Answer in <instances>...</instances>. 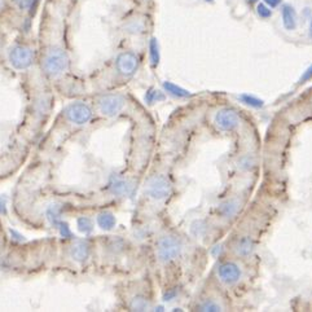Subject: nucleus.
<instances>
[{"mask_svg":"<svg viewBox=\"0 0 312 312\" xmlns=\"http://www.w3.org/2000/svg\"><path fill=\"white\" fill-rule=\"evenodd\" d=\"M196 311H210V312L223 311V306H222L218 301L214 300V298H205V300L201 301L200 303H197Z\"/></svg>","mask_w":312,"mask_h":312,"instance_id":"13","label":"nucleus"},{"mask_svg":"<svg viewBox=\"0 0 312 312\" xmlns=\"http://www.w3.org/2000/svg\"><path fill=\"white\" fill-rule=\"evenodd\" d=\"M255 244L254 240L250 236H242L241 239L237 240L235 245V253L241 258H248L254 253Z\"/></svg>","mask_w":312,"mask_h":312,"instance_id":"9","label":"nucleus"},{"mask_svg":"<svg viewBox=\"0 0 312 312\" xmlns=\"http://www.w3.org/2000/svg\"><path fill=\"white\" fill-rule=\"evenodd\" d=\"M124 100L122 99V96L119 95H110L104 96L99 101L100 110L105 115H113L121 110L122 105H123Z\"/></svg>","mask_w":312,"mask_h":312,"instance_id":"8","label":"nucleus"},{"mask_svg":"<svg viewBox=\"0 0 312 312\" xmlns=\"http://www.w3.org/2000/svg\"><path fill=\"white\" fill-rule=\"evenodd\" d=\"M167 92H171L172 95L178 96V97H188L189 92L187 89H183L182 87H178L174 83H166L165 84Z\"/></svg>","mask_w":312,"mask_h":312,"instance_id":"15","label":"nucleus"},{"mask_svg":"<svg viewBox=\"0 0 312 312\" xmlns=\"http://www.w3.org/2000/svg\"><path fill=\"white\" fill-rule=\"evenodd\" d=\"M214 123L224 132H233L240 127L241 118L237 110L232 108H222L219 109L214 115Z\"/></svg>","mask_w":312,"mask_h":312,"instance_id":"2","label":"nucleus"},{"mask_svg":"<svg viewBox=\"0 0 312 312\" xmlns=\"http://www.w3.org/2000/svg\"><path fill=\"white\" fill-rule=\"evenodd\" d=\"M257 12H258L259 17H262V18H270V17L272 16V10L263 3L258 4V6H257Z\"/></svg>","mask_w":312,"mask_h":312,"instance_id":"17","label":"nucleus"},{"mask_svg":"<svg viewBox=\"0 0 312 312\" xmlns=\"http://www.w3.org/2000/svg\"><path fill=\"white\" fill-rule=\"evenodd\" d=\"M240 205L237 201L228 200L219 206V213L223 218H233L237 214Z\"/></svg>","mask_w":312,"mask_h":312,"instance_id":"12","label":"nucleus"},{"mask_svg":"<svg viewBox=\"0 0 312 312\" xmlns=\"http://www.w3.org/2000/svg\"><path fill=\"white\" fill-rule=\"evenodd\" d=\"M150 57H152L153 65L158 64L159 52H158V43H157L156 39H152V40H150Z\"/></svg>","mask_w":312,"mask_h":312,"instance_id":"16","label":"nucleus"},{"mask_svg":"<svg viewBox=\"0 0 312 312\" xmlns=\"http://www.w3.org/2000/svg\"><path fill=\"white\" fill-rule=\"evenodd\" d=\"M205 1H213V0H205Z\"/></svg>","mask_w":312,"mask_h":312,"instance_id":"22","label":"nucleus"},{"mask_svg":"<svg viewBox=\"0 0 312 312\" xmlns=\"http://www.w3.org/2000/svg\"><path fill=\"white\" fill-rule=\"evenodd\" d=\"M183 241L175 235L161 236L157 241V258L162 263H172L182 255Z\"/></svg>","mask_w":312,"mask_h":312,"instance_id":"1","label":"nucleus"},{"mask_svg":"<svg viewBox=\"0 0 312 312\" xmlns=\"http://www.w3.org/2000/svg\"><path fill=\"white\" fill-rule=\"evenodd\" d=\"M240 101L242 104H245V105L250 106V108H254V109H262L265 106V101L259 97L254 95H250V93H242V95L239 96Z\"/></svg>","mask_w":312,"mask_h":312,"instance_id":"14","label":"nucleus"},{"mask_svg":"<svg viewBox=\"0 0 312 312\" xmlns=\"http://www.w3.org/2000/svg\"><path fill=\"white\" fill-rule=\"evenodd\" d=\"M139 60L137 56L132 52H124L121 53L117 58V70L118 73L124 75V77H130L136 71Z\"/></svg>","mask_w":312,"mask_h":312,"instance_id":"7","label":"nucleus"},{"mask_svg":"<svg viewBox=\"0 0 312 312\" xmlns=\"http://www.w3.org/2000/svg\"><path fill=\"white\" fill-rule=\"evenodd\" d=\"M67 115L70 117V119L73 122H77L78 124H82L84 122L88 121L91 112L86 105H82V104H73L70 108L67 109Z\"/></svg>","mask_w":312,"mask_h":312,"instance_id":"10","label":"nucleus"},{"mask_svg":"<svg viewBox=\"0 0 312 312\" xmlns=\"http://www.w3.org/2000/svg\"><path fill=\"white\" fill-rule=\"evenodd\" d=\"M283 25L287 30H296L297 27V13L293 6L284 5L283 8Z\"/></svg>","mask_w":312,"mask_h":312,"instance_id":"11","label":"nucleus"},{"mask_svg":"<svg viewBox=\"0 0 312 312\" xmlns=\"http://www.w3.org/2000/svg\"><path fill=\"white\" fill-rule=\"evenodd\" d=\"M310 36L312 38V21H311V25H310Z\"/></svg>","mask_w":312,"mask_h":312,"instance_id":"21","label":"nucleus"},{"mask_svg":"<svg viewBox=\"0 0 312 312\" xmlns=\"http://www.w3.org/2000/svg\"><path fill=\"white\" fill-rule=\"evenodd\" d=\"M263 1H265L266 4H268L271 8H275V6H277L280 4L281 0H263Z\"/></svg>","mask_w":312,"mask_h":312,"instance_id":"20","label":"nucleus"},{"mask_svg":"<svg viewBox=\"0 0 312 312\" xmlns=\"http://www.w3.org/2000/svg\"><path fill=\"white\" fill-rule=\"evenodd\" d=\"M171 192V183L163 175H156L149 179L147 184V193L154 200H165Z\"/></svg>","mask_w":312,"mask_h":312,"instance_id":"5","label":"nucleus"},{"mask_svg":"<svg viewBox=\"0 0 312 312\" xmlns=\"http://www.w3.org/2000/svg\"><path fill=\"white\" fill-rule=\"evenodd\" d=\"M9 60L10 64L16 69H26L32 64L34 53H32L31 48L25 47V45H17V47L12 48Z\"/></svg>","mask_w":312,"mask_h":312,"instance_id":"6","label":"nucleus"},{"mask_svg":"<svg viewBox=\"0 0 312 312\" xmlns=\"http://www.w3.org/2000/svg\"><path fill=\"white\" fill-rule=\"evenodd\" d=\"M217 275L220 283L227 287H233L241 280L242 270L236 262L224 261L218 266Z\"/></svg>","mask_w":312,"mask_h":312,"instance_id":"3","label":"nucleus"},{"mask_svg":"<svg viewBox=\"0 0 312 312\" xmlns=\"http://www.w3.org/2000/svg\"><path fill=\"white\" fill-rule=\"evenodd\" d=\"M69 65V58L62 49H51L45 56L44 69L49 75H58L64 70H66Z\"/></svg>","mask_w":312,"mask_h":312,"instance_id":"4","label":"nucleus"},{"mask_svg":"<svg viewBox=\"0 0 312 312\" xmlns=\"http://www.w3.org/2000/svg\"><path fill=\"white\" fill-rule=\"evenodd\" d=\"M100 224H101L104 228H112V226L114 224V219H113L112 215H106V218L101 217L100 218Z\"/></svg>","mask_w":312,"mask_h":312,"instance_id":"19","label":"nucleus"},{"mask_svg":"<svg viewBox=\"0 0 312 312\" xmlns=\"http://www.w3.org/2000/svg\"><path fill=\"white\" fill-rule=\"evenodd\" d=\"M312 79V65H310L309 67H307L306 70L303 71V74L301 75L300 78V84H303V83H307L309 80Z\"/></svg>","mask_w":312,"mask_h":312,"instance_id":"18","label":"nucleus"}]
</instances>
